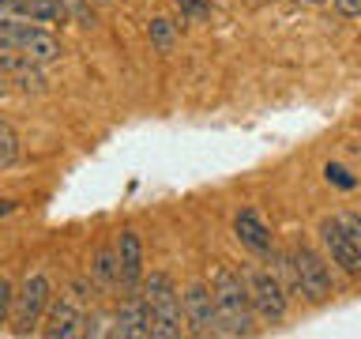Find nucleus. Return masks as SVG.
<instances>
[{
	"mask_svg": "<svg viewBox=\"0 0 361 339\" xmlns=\"http://www.w3.org/2000/svg\"><path fill=\"white\" fill-rule=\"evenodd\" d=\"M211 294H214V335H252L256 332V313L248 302V287L245 279L230 268H219L211 279Z\"/></svg>",
	"mask_w": 361,
	"mask_h": 339,
	"instance_id": "1",
	"label": "nucleus"
},
{
	"mask_svg": "<svg viewBox=\"0 0 361 339\" xmlns=\"http://www.w3.org/2000/svg\"><path fill=\"white\" fill-rule=\"evenodd\" d=\"M140 294L151 309V339H180L185 335V305H180V290L173 275L166 271H151L140 282Z\"/></svg>",
	"mask_w": 361,
	"mask_h": 339,
	"instance_id": "2",
	"label": "nucleus"
},
{
	"mask_svg": "<svg viewBox=\"0 0 361 339\" xmlns=\"http://www.w3.org/2000/svg\"><path fill=\"white\" fill-rule=\"evenodd\" d=\"M49 302H53L49 275H45V271H30V275L16 287V298H11V324H16V335L38 332Z\"/></svg>",
	"mask_w": 361,
	"mask_h": 339,
	"instance_id": "3",
	"label": "nucleus"
},
{
	"mask_svg": "<svg viewBox=\"0 0 361 339\" xmlns=\"http://www.w3.org/2000/svg\"><path fill=\"white\" fill-rule=\"evenodd\" d=\"M290 271H293V294H301L305 302H327L335 290L331 282V268L320 253H312L309 245H298L286 253Z\"/></svg>",
	"mask_w": 361,
	"mask_h": 339,
	"instance_id": "4",
	"label": "nucleus"
},
{
	"mask_svg": "<svg viewBox=\"0 0 361 339\" xmlns=\"http://www.w3.org/2000/svg\"><path fill=\"white\" fill-rule=\"evenodd\" d=\"M0 38L8 42V49H19L23 56H30V61H38V64H56L64 53L61 38L49 34L42 23H30V19L4 23V27H0Z\"/></svg>",
	"mask_w": 361,
	"mask_h": 339,
	"instance_id": "5",
	"label": "nucleus"
},
{
	"mask_svg": "<svg viewBox=\"0 0 361 339\" xmlns=\"http://www.w3.org/2000/svg\"><path fill=\"white\" fill-rule=\"evenodd\" d=\"M245 287H248V302H252V313L259 321L267 324H279L282 316H286L290 302H286V290H282V282L271 275L267 268H252L245 275Z\"/></svg>",
	"mask_w": 361,
	"mask_h": 339,
	"instance_id": "6",
	"label": "nucleus"
},
{
	"mask_svg": "<svg viewBox=\"0 0 361 339\" xmlns=\"http://www.w3.org/2000/svg\"><path fill=\"white\" fill-rule=\"evenodd\" d=\"M83 324H87L83 302L72 298V294H61V298L49 302V309H45L38 332L49 335V339H75V335H83Z\"/></svg>",
	"mask_w": 361,
	"mask_h": 339,
	"instance_id": "7",
	"label": "nucleus"
},
{
	"mask_svg": "<svg viewBox=\"0 0 361 339\" xmlns=\"http://www.w3.org/2000/svg\"><path fill=\"white\" fill-rule=\"evenodd\" d=\"M180 305H185V324L192 335H214V294L207 282H192V287L180 294Z\"/></svg>",
	"mask_w": 361,
	"mask_h": 339,
	"instance_id": "8",
	"label": "nucleus"
},
{
	"mask_svg": "<svg viewBox=\"0 0 361 339\" xmlns=\"http://www.w3.org/2000/svg\"><path fill=\"white\" fill-rule=\"evenodd\" d=\"M113 321H117L113 339H151V309L140 290H124L121 305L113 309Z\"/></svg>",
	"mask_w": 361,
	"mask_h": 339,
	"instance_id": "9",
	"label": "nucleus"
},
{
	"mask_svg": "<svg viewBox=\"0 0 361 339\" xmlns=\"http://www.w3.org/2000/svg\"><path fill=\"white\" fill-rule=\"evenodd\" d=\"M320 242L327 249V256H331V264H338L346 275H361V253H357V245L343 234V226H338L335 219H324L320 222Z\"/></svg>",
	"mask_w": 361,
	"mask_h": 339,
	"instance_id": "10",
	"label": "nucleus"
},
{
	"mask_svg": "<svg viewBox=\"0 0 361 339\" xmlns=\"http://www.w3.org/2000/svg\"><path fill=\"white\" fill-rule=\"evenodd\" d=\"M117 268H121V287L140 290L147 268H143V242L135 230H121V237H117Z\"/></svg>",
	"mask_w": 361,
	"mask_h": 339,
	"instance_id": "11",
	"label": "nucleus"
},
{
	"mask_svg": "<svg viewBox=\"0 0 361 339\" xmlns=\"http://www.w3.org/2000/svg\"><path fill=\"white\" fill-rule=\"evenodd\" d=\"M233 234H237V242H241L245 249H252V253H271V230H267V222L259 219V215L252 208H245V211H237V219H233Z\"/></svg>",
	"mask_w": 361,
	"mask_h": 339,
	"instance_id": "12",
	"label": "nucleus"
},
{
	"mask_svg": "<svg viewBox=\"0 0 361 339\" xmlns=\"http://www.w3.org/2000/svg\"><path fill=\"white\" fill-rule=\"evenodd\" d=\"M90 275L102 290H117L121 287V268H117V245H102L90 264Z\"/></svg>",
	"mask_w": 361,
	"mask_h": 339,
	"instance_id": "13",
	"label": "nucleus"
},
{
	"mask_svg": "<svg viewBox=\"0 0 361 339\" xmlns=\"http://www.w3.org/2000/svg\"><path fill=\"white\" fill-rule=\"evenodd\" d=\"M11 4H16V11L30 23H61V19H68L64 0H11Z\"/></svg>",
	"mask_w": 361,
	"mask_h": 339,
	"instance_id": "14",
	"label": "nucleus"
},
{
	"mask_svg": "<svg viewBox=\"0 0 361 339\" xmlns=\"http://www.w3.org/2000/svg\"><path fill=\"white\" fill-rule=\"evenodd\" d=\"M147 34H151V45L158 53H173V45H177V27L169 19H151V27H147Z\"/></svg>",
	"mask_w": 361,
	"mask_h": 339,
	"instance_id": "15",
	"label": "nucleus"
},
{
	"mask_svg": "<svg viewBox=\"0 0 361 339\" xmlns=\"http://www.w3.org/2000/svg\"><path fill=\"white\" fill-rule=\"evenodd\" d=\"M19 162V136L8 121H0V170Z\"/></svg>",
	"mask_w": 361,
	"mask_h": 339,
	"instance_id": "16",
	"label": "nucleus"
},
{
	"mask_svg": "<svg viewBox=\"0 0 361 339\" xmlns=\"http://www.w3.org/2000/svg\"><path fill=\"white\" fill-rule=\"evenodd\" d=\"M83 335H90V339L117 335V321H113V313H90L87 324H83Z\"/></svg>",
	"mask_w": 361,
	"mask_h": 339,
	"instance_id": "17",
	"label": "nucleus"
},
{
	"mask_svg": "<svg viewBox=\"0 0 361 339\" xmlns=\"http://www.w3.org/2000/svg\"><path fill=\"white\" fill-rule=\"evenodd\" d=\"M335 222L343 226V234H346L350 242L357 245V253H361V215H354V211H343V215H335Z\"/></svg>",
	"mask_w": 361,
	"mask_h": 339,
	"instance_id": "18",
	"label": "nucleus"
},
{
	"mask_svg": "<svg viewBox=\"0 0 361 339\" xmlns=\"http://www.w3.org/2000/svg\"><path fill=\"white\" fill-rule=\"evenodd\" d=\"M11 298H16V282L8 275H0V324H4L8 313H11Z\"/></svg>",
	"mask_w": 361,
	"mask_h": 339,
	"instance_id": "19",
	"label": "nucleus"
},
{
	"mask_svg": "<svg viewBox=\"0 0 361 339\" xmlns=\"http://www.w3.org/2000/svg\"><path fill=\"white\" fill-rule=\"evenodd\" d=\"M327 181H335V185H343V189H354V177H346L343 166H327Z\"/></svg>",
	"mask_w": 361,
	"mask_h": 339,
	"instance_id": "20",
	"label": "nucleus"
},
{
	"mask_svg": "<svg viewBox=\"0 0 361 339\" xmlns=\"http://www.w3.org/2000/svg\"><path fill=\"white\" fill-rule=\"evenodd\" d=\"M335 11L346 19H354V16H361V0H335Z\"/></svg>",
	"mask_w": 361,
	"mask_h": 339,
	"instance_id": "21",
	"label": "nucleus"
},
{
	"mask_svg": "<svg viewBox=\"0 0 361 339\" xmlns=\"http://www.w3.org/2000/svg\"><path fill=\"white\" fill-rule=\"evenodd\" d=\"M16 208H19V203H16V200H0V219H8V215H11V211H16Z\"/></svg>",
	"mask_w": 361,
	"mask_h": 339,
	"instance_id": "22",
	"label": "nucleus"
},
{
	"mask_svg": "<svg viewBox=\"0 0 361 339\" xmlns=\"http://www.w3.org/2000/svg\"><path fill=\"white\" fill-rule=\"evenodd\" d=\"M301 4H327V0H301Z\"/></svg>",
	"mask_w": 361,
	"mask_h": 339,
	"instance_id": "23",
	"label": "nucleus"
},
{
	"mask_svg": "<svg viewBox=\"0 0 361 339\" xmlns=\"http://www.w3.org/2000/svg\"><path fill=\"white\" fill-rule=\"evenodd\" d=\"M4 49H8V42H4V38H0V53H4Z\"/></svg>",
	"mask_w": 361,
	"mask_h": 339,
	"instance_id": "24",
	"label": "nucleus"
},
{
	"mask_svg": "<svg viewBox=\"0 0 361 339\" xmlns=\"http://www.w3.org/2000/svg\"><path fill=\"white\" fill-rule=\"evenodd\" d=\"M177 4H180V0H177Z\"/></svg>",
	"mask_w": 361,
	"mask_h": 339,
	"instance_id": "25",
	"label": "nucleus"
}]
</instances>
